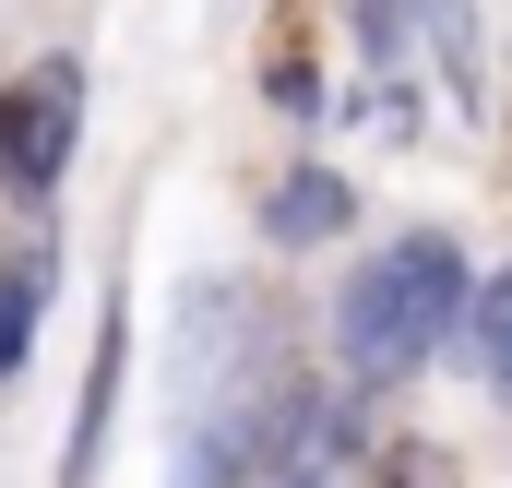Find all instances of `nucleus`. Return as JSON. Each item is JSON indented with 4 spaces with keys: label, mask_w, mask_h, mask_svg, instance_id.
I'll return each instance as SVG.
<instances>
[{
    "label": "nucleus",
    "mask_w": 512,
    "mask_h": 488,
    "mask_svg": "<svg viewBox=\"0 0 512 488\" xmlns=\"http://www.w3.org/2000/svg\"><path fill=\"white\" fill-rule=\"evenodd\" d=\"M322 393L298 381L274 310L239 274H203L179 298V393H167V488H286L322 477Z\"/></svg>",
    "instance_id": "obj_1"
},
{
    "label": "nucleus",
    "mask_w": 512,
    "mask_h": 488,
    "mask_svg": "<svg viewBox=\"0 0 512 488\" xmlns=\"http://www.w3.org/2000/svg\"><path fill=\"white\" fill-rule=\"evenodd\" d=\"M465 322H477V274H465L453 227H393L334 286V369L358 393H405L441 346H465Z\"/></svg>",
    "instance_id": "obj_2"
},
{
    "label": "nucleus",
    "mask_w": 512,
    "mask_h": 488,
    "mask_svg": "<svg viewBox=\"0 0 512 488\" xmlns=\"http://www.w3.org/2000/svg\"><path fill=\"white\" fill-rule=\"evenodd\" d=\"M72 155H84V60L48 48V60H24L0 84V191L12 203H48L72 179Z\"/></svg>",
    "instance_id": "obj_3"
},
{
    "label": "nucleus",
    "mask_w": 512,
    "mask_h": 488,
    "mask_svg": "<svg viewBox=\"0 0 512 488\" xmlns=\"http://www.w3.org/2000/svg\"><path fill=\"white\" fill-rule=\"evenodd\" d=\"M120 369H131V298L108 286V298H96V358H84V393H72V441H60V488H96V465H108Z\"/></svg>",
    "instance_id": "obj_4"
},
{
    "label": "nucleus",
    "mask_w": 512,
    "mask_h": 488,
    "mask_svg": "<svg viewBox=\"0 0 512 488\" xmlns=\"http://www.w3.org/2000/svg\"><path fill=\"white\" fill-rule=\"evenodd\" d=\"M346 24H358V60H370V131H405L417 108V60H429V24H417V0H346Z\"/></svg>",
    "instance_id": "obj_5"
},
{
    "label": "nucleus",
    "mask_w": 512,
    "mask_h": 488,
    "mask_svg": "<svg viewBox=\"0 0 512 488\" xmlns=\"http://www.w3.org/2000/svg\"><path fill=\"white\" fill-rule=\"evenodd\" d=\"M346 227H358V179L322 167V155H298V167L262 191V239H274V250H334Z\"/></svg>",
    "instance_id": "obj_6"
},
{
    "label": "nucleus",
    "mask_w": 512,
    "mask_h": 488,
    "mask_svg": "<svg viewBox=\"0 0 512 488\" xmlns=\"http://www.w3.org/2000/svg\"><path fill=\"white\" fill-rule=\"evenodd\" d=\"M48 298H60V239H48V227H24V239L0 250V393L24 381V358H36Z\"/></svg>",
    "instance_id": "obj_7"
},
{
    "label": "nucleus",
    "mask_w": 512,
    "mask_h": 488,
    "mask_svg": "<svg viewBox=\"0 0 512 488\" xmlns=\"http://www.w3.org/2000/svg\"><path fill=\"white\" fill-rule=\"evenodd\" d=\"M417 24H429V60H441L453 120L489 131V36H477V0H417Z\"/></svg>",
    "instance_id": "obj_8"
},
{
    "label": "nucleus",
    "mask_w": 512,
    "mask_h": 488,
    "mask_svg": "<svg viewBox=\"0 0 512 488\" xmlns=\"http://www.w3.org/2000/svg\"><path fill=\"white\" fill-rule=\"evenodd\" d=\"M465 358H477V381L512 405V262L501 274H477V322H465Z\"/></svg>",
    "instance_id": "obj_9"
},
{
    "label": "nucleus",
    "mask_w": 512,
    "mask_h": 488,
    "mask_svg": "<svg viewBox=\"0 0 512 488\" xmlns=\"http://www.w3.org/2000/svg\"><path fill=\"white\" fill-rule=\"evenodd\" d=\"M262 96H274V120L322 131V72H310V60H274V72H262Z\"/></svg>",
    "instance_id": "obj_10"
},
{
    "label": "nucleus",
    "mask_w": 512,
    "mask_h": 488,
    "mask_svg": "<svg viewBox=\"0 0 512 488\" xmlns=\"http://www.w3.org/2000/svg\"><path fill=\"white\" fill-rule=\"evenodd\" d=\"M286 488H346V477H286Z\"/></svg>",
    "instance_id": "obj_11"
}]
</instances>
